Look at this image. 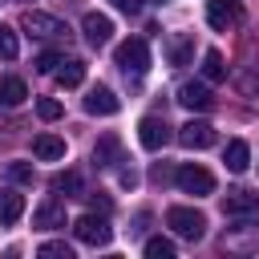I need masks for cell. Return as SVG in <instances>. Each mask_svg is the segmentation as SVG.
<instances>
[{
    "instance_id": "6da1fadb",
    "label": "cell",
    "mask_w": 259,
    "mask_h": 259,
    "mask_svg": "<svg viewBox=\"0 0 259 259\" xmlns=\"http://www.w3.org/2000/svg\"><path fill=\"white\" fill-rule=\"evenodd\" d=\"M166 227H170L174 235L198 243V239L206 235V214L194 210V206H170V210H166Z\"/></svg>"
},
{
    "instance_id": "7a4b0ae2",
    "label": "cell",
    "mask_w": 259,
    "mask_h": 259,
    "mask_svg": "<svg viewBox=\"0 0 259 259\" xmlns=\"http://www.w3.org/2000/svg\"><path fill=\"white\" fill-rule=\"evenodd\" d=\"M73 235H77V243H85V247H105V243L113 239V227H109V219H105L101 210H89V214L73 219Z\"/></svg>"
},
{
    "instance_id": "3957f363",
    "label": "cell",
    "mask_w": 259,
    "mask_h": 259,
    "mask_svg": "<svg viewBox=\"0 0 259 259\" xmlns=\"http://www.w3.org/2000/svg\"><path fill=\"white\" fill-rule=\"evenodd\" d=\"M174 182H178L182 194H194V198L214 194V174H210L206 166H194V162H182V166L174 170Z\"/></svg>"
},
{
    "instance_id": "277c9868",
    "label": "cell",
    "mask_w": 259,
    "mask_h": 259,
    "mask_svg": "<svg viewBox=\"0 0 259 259\" xmlns=\"http://www.w3.org/2000/svg\"><path fill=\"white\" fill-rule=\"evenodd\" d=\"M113 61H117V69L125 73V77H146V69H150V49H146V40H121L117 45V53H113Z\"/></svg>"
},
{
    "instance_id": "5b68a950",
    "label": "cell",
    "mask_w": 259,
    "mask_h": 259,
    "mask_svg": "<svg viewBox=\"0 0 259 259\" xmlns=\"http://www.w3.org/2000/svg\"><path fill=\"white\" fill-rule=\"evenodd\" d=\"M20 28H24L28 36H40V40H53V36H65V32H69L53 12H36V8H28V12L20 16Z\"/></svg>"
},
{
    "instance_id": "8992f818",
    "label": "cell",
    "mask_w": 259,
    "mask_h": 259,
    "mask_svg": "<svg viewBox=\"0 0 259 259\" xmlns=\"http://www.w3.org/2000/svg\"><path fill=\"white\" fill-rule=\"evenodd\" d=\"M223 214H227V219H259V194H251V190H243V186L227 190Z\"/></svg>"
},
{
    "instance_id": "52a82bcc",
    "label": "cell",
    "mask_w": 259,
    "mask_h": 259,
    "mask_svg": "<svg viewBox=\"0 0 259 259\" xmlns=\"http://www.w3.org/2000/svg\"><path fill=\"white\" fill-rule=\"evenodd\" d=\"M121 109V101H117V93L109 89V85H93L89 93H85V113H93V117H113Z\"/></svg>"
},
{
    "instance_id": "ba28073f",
    "label": "cell",
    "mask_w": 259,
    "mask_h": 259,
    "mask_svg": "<svg viewBox=\"0 0 259 259\" xmlns=\"http://www.w3.org/2000/svg\"><path fill=\"white\" fill-rule=\"evenodd\" d=\"M138 142H142L146 150H162V146L170 142V125H166V117L146 113V117L138 121Z\"/></svg>"
},
{
    "instance_id": "9c48e42d",
    "label": "cell",
    "mask_w": 259,
    "mask_h": 259,
    "mask_svg": "<svg viewBox=\"0 0 259 259\" xmlns=\"http://www.w3.org/2000/svg\"><path fill=\"white\" fill-rule=\"evenodd\" d=\"M206 24L214 32H227L231 24H239V4L235 0H206Z\"/></svg>"
},
{
    "instance_id": "30bf717a",
    "label": "cell",
    "mask_w": 259,
    "mask_h": 259,
    "mask_svg": "<svg viewBox=\"0 0 259 259\" xmlns=\"http://www.w3.org/2000/svg\"><path fill=\"white\" fill-rule=\"evenodd\" d=\"M81 32H85V40H89L93 49H101V45H109V36H113V20L101 16V12H85Z\"/></svg>"
},
{
    "instance_id": "8fae6325",
    "label": "cell",
    "mask_w": 259,
    "mask_h": 259,
    "mask_svg": "<svg viewBox=\"0 0 259 259\" xmlns=\"http://www.w3.org/2000/svg\"><path fill=\"white\" fill-rule=\"evenodd\" d=\"M178 105L190 109V113H202V109L214 105V97H210V89H206L202 81H186V85L178 89Z\"/></svg>"
},
{
    "instance_id": "7c38bea8",
    "label": "cell",
    "mask_w": 259,
    "mask_h": 259,
    "mask_svg": "<svg viewBox=\"0 0 259 259\" xmlns=\"http://www.w3.org/2000/svg\"><path fill=\"white\" fill-rule=\"evenodd\" d=\"M178 142L186 150H206V146H214V125L210 121H186L178 130Z\"/></svg>"
},
{
    "instance_id": "4fadbf2b",
    "label": "cell",
    "mask_w": 259,
    "mask_h": 259,
    "mask_svg": "<svg viewBox=\"0 0 259 259\" xmlns=\"http://www.w3.org/2000/svg\"><path fill=\"white\" fill-rule=\"evenodd\" d=\"M117 162H121V138H117V134L97 138V146H93V166H97V170H113Z\"/></svg>"
},
{
    "instance_id": "5bb4252c",
    "label": "cell",
    "mask_w": 259,
    "mask_h": 259,
    "mask_svg": "<svg viewBox=\"0 0 259 259\" xmlns=\"http://www.w3.org/2000/svg\"><path fill=\"white\" fill-rule=\"evenodd\" d=\"M223 162H227V170H231V174H243V170L251 166V146H247L243 138H231V142H227V150H223Z\"/></svg>"
},
{
    "instance_id": "9a60e30c",
    "label": "cell",
    "mask_w": 259,
    "mask_h": 259,
    "mask_svg": "<svg viewBox=\"0 0 259 259\" xmlns=\"http://www.w3.org/2000/svg\"><path fill=\"white\" fill-rule=\"evenodd\" d=\"M32 154H36L40 162H57V158H65V138H57V134H36V138H32Z\"/></svg>"
},
{
    "instance_id": "2e32d148",
    "label": "cell",
    "mask_w": 259,
    "mask_h": 259,
    "mask_svg": "<svg viewBox=\"0 0 259 259\" xmlns=\"http://www.w3.org/2000/svg\"><path fill=\"white\" fill-rule=\"evenodd\" d=\"M32 227H40V231H53V227H65V206L61 202H40L36 206V214H32Z\"/></svg>"
},
{
    "instance_id": "e0dca14e",
    "label": "cell",
    "mask_w": 259,
    "mask_h": 259,
    "mask_svg": "<svg viewBox=\"0 0 259 259\" xmlns=\"http://www.w3.org/2000/svg\"><path fill=\"white\" fill-rule=\"evenodd\" d=\"M53 77H57L61 89H77V85L85 81V61H77V57H73V61H61Z\"/></svg>"
},
{
    "instance_id": "ac0fdd59",
    "label": "cell",
    "mask_w": 259,
    "mask_h": 259,
    "mask_svg": "<svg viewBox=\"0 0 259 259\" xmlns=\"http://www.w3.org/2000/svg\"><path fill=\"white\" fill-rule=\"evenodd\" d=\"M20 214H24V194H16V190H0V223L12 227Z\"/></svg>"
},
{
    "instance_id": "d6986e66",
    "label": "cell",
    "mask_w": 259,
    "mask_h": 259,
    "mask_svg": "<svg viewBox=\"0 0 259 259\" xmlns=\"http://www.w3.org/2000/svg\"><path fill=\"white\" fill-rule=\"evenodd\" d=\"M190 57H194V36H190V32H178V36L170 40V65L182 69V65H190Z\"/></svg>"
},
{
    "instance_id": "ffe728a7",
    "label": "cell",
    "mask_w": 259,
    "mask_h": 259,
    "mask_svg": "<svg viewBox=\"0 0 259 259\" xmlns=\"http://www.w3.org/2000/svg\"><path fill=\"white\" fill-rule=\"evenodd\" d=\"M24 97H28V85L20 77H12V73L0 77V105H20Z\"/></svg>"
},
{
    "instance_id": "44dd1931",
    "label": "cell",
    "mask_w": 259,
    "mask_h": 259,
    "mask_svg": "<svg viewBox=\"0 0 259 259\" xmlns=\"http://www.w3.org/2000/svg\"><path fill=\"white\" fill-rule=\"evenodd\" d=\"M57 194H65V198H81V174L77 170H61V174H53V182H49Z\"/></svg>"
},
{
    "instance_id": "7402d4cb",
    "label": "cell",
    "mask_w": 259,
    "mask_h": 259,
    "mask_svg": "<svg viewBox=\"0 0 259 259\" xmlns=\"http://www.w3.org/2000/svg\"><path fill=\"white\" fill-rule=\"evenodd\" d=\"M202 77H206V81H223V77H227V65H223L219 49H206V53H202Z\"/></svg>"
},
{
    "instance_id": "603a6c76",
    "label": "cell",
    "mask_w": 259,
    "mask_h": 259,
    "mask_svg": "<svg viewBox=\"0 0 259 259\" xmlns=\"http://www.w3.org/2000/svg\"><path fill=\"white\" fill-rule=\"evenodd\" d=\"M146 259H174V243L170 239H162V235H154V239H146Z\"/></svg>"
},
{
    "instance_id": "cb8c5ba5",
    "label": "cell",
    "mask_w": 259,
    "mask_h": 259,
    "mask_svg": "<svg viewBox=\"0 0 259 259\" xmlns=\"http://www.w3.org/2000/svg\"><path fill=\"white\" fill-rule=\"evenodd\" d=\"M8 182H16V186H32V182H36V170H32L28 162H8Z\"/></svg>"
},
{
    "instance_id": "d4e9b609",
    "label": "cell",
    "mask_w": 259,
    "mask_h": 259,
    "mask_svg": "<svg viewBox=\"0 0 259 259\" xmlns=\"http://www.w3.org/2000/svg\"><path fill=\"white\" fill-rule=\"evenodd\" d=\"M16 53H20V40H16V32H12L8 24H0V57H4V61H12Z\"/></svg>"
},
{
    "instance_id": "484cf974",
    "label": "cell",
    "mask_w": 259,
    "mask_h": 259,
    "mask_svg": "<svg viewBox=\"0 0 259 259\" xmlns=\"http://www.w3.org/2000/svg\"><path fill=\"white\" fill-rule=\"evenodd\" d=\"M36 255H45V259H73V247L53 239V243H40V251H36Z\"/></svg>"
},
{
    "instance_id": "4316f807",
    "label": "cell",
    "mask_w": 259,
    "mask_h": 259,
    "mask_svg": "<svg viewBox=\"0 0 259 259\" xmlns=\"http://www.w3.org/2000/svg\"><path fill=\"white\" fill-rule=\"evenodd\" d=\"M36 113H40V121H57V117H61V101L40 97V101H36Z\"/></svg>"
},
{
    "instance_id": "83f0119b",
    "label": "cell",
    "mask_w": 259,
    "mask_h": 259,
    "mask_svg": "<svg viewBox=\"0 0 259 259\" xmlns=\"http://www.w3.org/2000/svg\"><path fill=\"white\" fill-rule=\"evenodd\" d=\"M57 65H61V53H53V49L36 53V69H40V73H57Z\"/></svg>"
},
{
    "instance_id": "f1b7e54d",
    "label": "cell",
    "mask_w": 259,
    "mask_h": 259,
    "mask_svg": "<svg viewBox=\"0 0 259 259\" xmlns=\"http://www.w3.org/2000/svg\"><path fill=\"white\" fill-rule=\"evenodd\" d=\"M85 198H89V206H93V210L109 214V198H105V194H85Z\"/></svg>"
},
{
    "instance_id": "f546056e",
    "label": "cell",
    "mask_w": 259,
    "mask_h": 259,
    "mask_svg": "<svg viewBox=\"0 0 259 259\" xmlns=\"http://www.w3.org/2000/svg\"><path fill=\"white\" fill-rule=\"evenodd\" d=\"M113 8H121V12H142V0H113Z\"/></svg>"
},
{
    "instance_id": "4dcf8cb0",
    "label": "cell",
    "mask_w": 259,
    "mask_h": 259,
    "mask_svg": "<svg viewBox=\"0 0 259 259\" xmlns=\"http://www.w3.org/2000/svg\"><path fill=\"white\" fill-rule=\"evenodd\" d=\"M121 186H130V190H134V186H138V174H134V170H130V166H125V170H121Z\"/></svg>"
}]
</instances>
